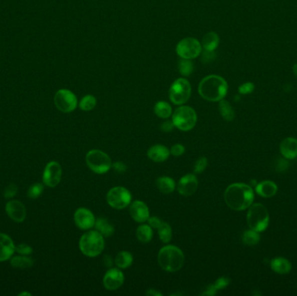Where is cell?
Instances as JSON below:
<instances>
[{
  "label": "cell",
  "mask_w": 297,
  "mask_h": 296,
  "mask_svg": "<svg viewBox=\"0 0 297 296\" xmlns=\"http://www.w3.org/2000/svg\"><path fill=\"white\" fill-rule=\"evenodd\" d=\"M224 200L229 208L242 211L251 205L254 201V192L251 187L245 183H233L226 189Z\"/></svg>",
  "instance_id": "6da1fadb"
},
{
  "label": "cell",
  "mask_w": 297,
  "mask_h": 296,
  "mask_svg": "<svg viewBox=\"0 0 297 296\" xmlns=\"http://www.w3.org/2000/svg\"><path fill=\"white\" fill-rule=\"evenodd\" d=\"M228 89V83L224 78L221 76L209 75L201 81L198 91L205 100L219 102L225 98Z\"/></svg>",
  "instance_id": "7a4b0ae2"
},
{
  "label": "cell",
  "mask_w": 297,
  "mask_h": 296,
  "mask_svg": "<svg viewBox=\"0 0 297 296\" xmlns=\"http://www.w3.org/2000/svg\"><path fill=\"white\" fill-rule=\"evenodd\" d=\"M157 260L163 270L172 273L180 270L183 267L184 254L179 247L174 245H168L159 251Z\"/></svg>",
  "instance_id": "3957f363"
},
{
  "label": "cell",
  "mask_w": 297,
  "mask_h": 296,
  "mask_svg": "<svg viewBox=\"0 0 297 296\" xmlns=\"http://www.w3.org/2000/svg\"><path fill=\"white\" fill-rule=\"evenodd\" d=\"M79 248L85 256L97 257L105 248L104 236L97 230L87 232L80 238Z\"/></svg>",
  "instance_id": "277c9868"
},
{
  "label": "cell",
  "mask_w": 297,
  "mask_h": 296,
  "mask_svg": "<svg viewBox=\"0 0 297 296\" xmlns=\"http://www.w3.org/2000/svg\"><path fill=\"white\" fill-rule=\"evenodd\" d=\"M248 227L255 231H264L268 226L269 215L268 209L261 203L251 204L247 214Z\"/></svg>",
  "instance_id": "5b68a950"
},
{
  "label": "cell",
  "mask_w": 297,
  "mask_h": 296,
  "mask_svg": "<svg viewBox=\"0 0 297 296\" xmlns=\"http://www.w3.org/2000/svg\"><path fill=\"white\" fill-rule=\"evenodd\" d=\"M175 127L182 131H189L196 126L197 115L194 109L189 106H180L172 115Z\"/></svg>",
  "instance_id": "8992f818"
},
{
  "label": "cell",
  "mask_w": 297,
  "mask_h": 296,
  "mask_svg": "<svg viewBox=\"0 0 297 296\" xmlns=\"http://www.w3.org/2000/svg\"><path fill=\"white\" fill-rule=\"evenodd\" d=\"M85 161L93 172L100 175L108 172L112 166L110 156L102 150H90L86 155Z\"/></svg>",
  "instance_id": "52a82bcc"
},
{
  "label": "cell",
  "mask_w": 297,
  "mask_h": 296,
  "mask_svg": "<svg viewBox=\"0 0 297 296\" xmlns=\"http://www.w3.org/2000/svg\"><path fill=\"white\" fill-rule=\"evenodd\" d=\"M191 96V85L185 78H178L171 85L169 91L170 101L176 105L188 102Z\"/></svg>",
  "instance_id": "ba28073f"
},
{
  "label": "cell",
  "mask_w": 297,
  "mask_h": 296,
  "mask_svg": "<svg viewBox=\"0 0 297 296\" xmlns=\"http://www.w3.org/2000/svg\"><path fill=\"white\" fill-rule=\"evenodd\" d=\"M202 45L197 39L186 38L176 46V52L181 59H194L202 53Z\"/></svg>",
  "instance_id": "9c48e42d"
},
{
  "label": "cell",
  "mask_w": 297,
  "mask_h": 296,
  "mask_svg": "<svg viewBox=\"0 0 297 296\" xmlns=\"http://www.w3.org/2000/svg\"><path fill=\"white\" fill-rule=\"evenodd\" d=\"M106 200L111 208L116 209H123L131 202V194L126 188L124 187H114L109 191Z\"/></svg>",
  "instance_id": "30bf717a"
},
{
  "label": "cell",
  "mask_w": 297,
  "mask_h": 296,
  "mask_svg": "<svg viewBox=\"0 0 297 296\" xmlns=\"http://www.w3.org/2000/svg\"><path fill=\"white\" fill-rule=\"evenodd\" d=\"M54 103L57 109L64 113H70L78 106V99L75 94L66 89L57 91L54 97Z\"/></svg>",
  "instance_id": "8fae6325"
},
{
  "label": "cell",
  "mask_w": 297,
  "mask_h": 296,
  "mask_svg": "<svg viewBox=\"0 0 297 296\" xmlns=\"http://www.w3.org/2000/svg\"><path fill=\"white\" fill-rule=\"evenodd\" d=\"M62 178V168L58 162L53 161L47 163L44 173L43 182L48 187L54 188L59 184Z\"/></svg>",
  "instance_id": "7c38bea8"
},
{
  "label": "cell",
  "mask_w": 297,
  "mask_h": 296,
  "mask_svg": "<svg viewBox=\"0 0 297 296\" xmlns=\"http://www.w3.org/2000/svg\"><path fill=\"white\" fill-rule=\"evenodd\" d=\"M74 221L78 228L83 230H88L94 227L96 219L91 210L85 208H80L76 210Z\"/></svg>",
  "instance_id": "4fadbf2b"
},
{
  "label": "cell",
  "mask_w": 297,
  "mask_h": 296,
  "mask_svg": "<svg viewBox=\"0 0 297 296\" xmlns=\"http://www.w3.org/2000/svg\"><path fill=\"white\" fill-rule=\"evenodd\" d=\"M124 273L118 268H111L105 273L104 277V286L110 291L117 290L124 284Z\"/></svg>",
  "instance_id": "5bb4252c"
},
{
  "label": "cell",
  "mask_w": 297,
  "mask_h": 296,
  "mask_svg": "<svg viewBox=\"0 0 297 296\" xmlns=\"http://www.w3.org/2000/svg\"><path fill=\"white\" fill-rule=\"evenodd\" d=\"M198 188V181L193 174L183 176L177 184V191L183 196H190L195 194Z\"/></svg>",
  "instance_id": "9a60e30c"
},
{
  "label": "cell",
  "mask_w": 297,
  "mask_h": 296,
  "mask_svg": "<svg viewBox=\"0 0 297 296\" xmlns=\"http://www.w3.org/2000/svg\"><path fill=\"white\" fill-rule=\"evenodd\" d=\"M6 211L9 217L16 222H22L27 217V208L22 202L17 200H12L7 202Z\"/></svg>",
  "instance_id": "2e32d148"
},
{
  "label": "cell",
  "mask_w": 297,
  "mask_h": 296,
  "mask_svg": "<svg viewBox=\"0 0 297 296\" xmlns=\"http://www.w3.org/2000/svg\"><path fill=\"white\" fill-rule=\"evenodd\" d=\"M130 214L134 221L144 222L150 217V210L148 206L142 201H135L130 207Z\"/></svg>",
  "instance_id": "e0dca14e"
},
{
  "label": "cell",
  "mask_w": 297,
  "mask_h": 296,
  "mask_svg": "<svg viewBox=\"0 0 297 296\" xmlns=\"http://www.w3.org/2000/svg\"><path fill=\"white\" fill-rule=\"evenodd\" d=\"M15 247L13 239L4 233H0V262L13 257Z\"/></svg>",
  "instance_id": "ac0fdd59"
},
{
  "label": "cell",
  "mask_w": 297,
  "mask_h": 296,
  "mask_svg": "<svg viewBox=\"0 0 297 296\" xmlns=\"http://www.w3.org/2000/svg\"><path fill=\"white\" fill-rule=\"evenodd\" d=\"M280 151L285 158H295L297 156V139L293 137L285 138L280 144Z\"/></svg>",
  "instance_id": "d6986e66"
},
{
  "label": "cell",
  "mask_w": 297,
  "mask_h": 296,
  "mask_svg": "<svg viewBox=\"0 0 297 296\" xmlns=\"http://www.w3.org/2000/svg\"><path fill=\"white\" fill-rule=\"evenodd\" d=\"M147 156L155 163H163L165 160L168 159V157L170 156V150L167 147L161 144H157L150 147L148 150Z\"/></svg>",
  "instance_id": "ffe728a7"
},
{
  "label": "cell",
  "mask_w": 297,
  "mask_h": 296,
  "mask_svg": "<svg viewBox=\"0 0 297 296\" xmlns=\"http://www.w3.org/2000/svg\"><path fill=\"white\" fill-rule=\"evenodd\" d=\"M277 186L274 182L271 181H264L261 182L256 186L255 191L258 195H261L265 198H269L274 196L277 192Z\"/></svg>",
  "instance_id": "44dd1931"
},
{
  "label": "cell",
  "mask_w": 297,
  "mask_h": 296,
  "mask_svg": "<svg viewBox=\"0 0 297 296\" xmlns=\"http://www.w3.org/2000/svg\"><path fill=\"white\" fill-rule=\"evenodd\" d=\"M270 267L272 270L279 274H285L289 273L291 270L290 262L283 257L274 258L271 260Z\"/></svg>",
  "instance_id": "7402d4cb"
},
{
  "label": "cell",
  "mask_w": 297,
  "mask_h": 296,
  "mask_svg": "<svg viewBox=\"0 0 297 296\" xmlns=\"http://www.w3.org/2000/svg\"><path fill=\"white\" fill-rule=\"evenodd\" d=\"M157 189L163 194H170L176 189V182L169 176H160L156 181Z\"/></svg>",
  "instance_id": "603a6c76"
},
{
  "label": "cell",
  "mask_w": 297,
  "mask_h": 296,
  "mask_svg": "<svg viewBox=\"0 0 297 296\" xmlns=\"http://www.w3.org/2000/svg\"><path fill=\"white\" fill-rule=\"evenodd\" d=\"M220 39L219 36L214 32L206 33L201 42L202 48L205 51H215L218 47Z\"/></svg>",
  "instance_id": "cb8c5ba5"
},
{
  "label": "cell",
  "mask_w": 297,
  "mask_h": 296,
  "mask_svg": "<svg viewBox=\"0 0 297 296\" xmlns=\"http://www.w3.org/2000/svg\"><path fill=\"white\" fill-rule=\"evenodd\" d=\"M95 228L104 237H110L115 231L113 225L111 224L107 219L105 218H98V220H96Z\"/></svg>",
  "instance_id": "d4e9b609"
},
{
  "label": "cell",
  "mask_w": 297,
  "mask_h": 296,
  "mask_svg": "<svg viewBox=\"0 0 297 296\" xmlns=\"http://www.w3.org/2000/svg\"><path fill=\"white\" fill-rule=\"evenodd\" d=\"M132 262H133V256L128 251L119 252L115 258V263L118 266V268L125 269L130 267Z\"/></svg>",
  "instance_id": "484cf974"
},
{
  "label": "cell",
  "mask_w": 297,
  "mask_h": 296,
  "mask_svg": "<svg viewBox=\"0 0 297 296\" xmlns=\"http://www.w3.org/2000/svg\"><path fill=\"white\" fill-rule=\"evenodd\" d=\"M219 102V112L222 118L228 122L233 120L235 117V111L229 102L223 99Z\"/></svg>",
  "instance_id": "4316f807"
},
{
  "label": "cell",
  "mask_w": 297,
  "mask_h": 296,
  "mask_svg": "<svg viewBox=\"0 0 297 296\" xmlns=\"http://www.w3.org/2000/svg\"><path fill=\"white\" fill-rule=\"evenodd\" d=\"M154 112L157 117L163 118V119H167L172 114V109L167 102H157L154 107Z\"/></svg>",
  "instance_id": "83f0119b"
},
{
  "label": "cell",
  "mask_w": 297,
  "mask_h": 296,
  "mask_svg": "<svg viewBox=\"0 0 297 296\" xmlns=\"http://www.w3.org/2000/svg\"><path fill=\"white\" fill-rule=\"evenodd\" d=\"M137 237L141 242L147 243L153 237V231L150 225H140L137 229Z\"/></svg>",
  "instance_id": "f1b7e54d"
},
{
  "label": "cell",
  "mask_w": 297,
  "mask_h": 296,
  "mask_svg": "<svg viewBox=\"0 0 297 296\" xmlns=\"http://www.w3.org/2000/svg\"><path fill=\"white\" fill-rule=\"evenodd\" d=\"M34 261L32 258L28 257L27 255L22 256H14L11 258V265L16 268H29L33 266Z\"/></svg>",
  "instance_id": "f546056e"
},
{
  "label": "cell",
  "mask_w": 297,
  "mask_h": 296,
  "mask_svg": "<svg viewBox=\"0 0 297 296\" xmlns=\"http://www.w3.org/2000/svg\"><path fill=\"white\" fill-rule=\"evenodd\" d=\"M157 229H158V235L161 241H163V243L170 242L172 237V229L170 225L163 221Z\"/></svg>",
  "instance_id": "4dcf8cb0"
},
{
  "label": "cell",
  "mask_w": 297,
  "mask_h": 296,
  "mask_svg": "<svg viewBox=\"0 0 297 296\" xmlns=\"http://www.w3.org/2000/svg\"><path fill=\"white\" fill-rule=\"evenodd\" d=\"M260 234L259 232L253 230V229H249L247 231L244 232V234L242 235V241L243 243L248 246H254V245L257 244L258 242L260 241Z\"/></svg>",
  "instance_id": "1f68e13d"
},
{
  "label": "cell",
  "mask_w": 297,
  "mask_h": 296,
  "mask_svg": "<svg viewBox=\"0 0 297 296\" xmlns=\"http://www.w3.org/2000/svg\"><path fill=\"white\" fill-rule=\"evenodd\" d=\"M178 70L180 74L183 77H189L194 72V65H193L191 59H182L178 64Z\"/></svg>",
  "instance_id": "d6a6232c"
},
{
  "label": "cell",
  "mask_w": 297,
  "mask_h": 296,
  "mask_svg": "<svg viewBox=\"0 0 297 296\" xmlns=\"http://www.w3.org/2000/svg\"><path fill=\"white\" fill-rule=\"evenodd\" d=\"M97 105V99L92 95H87L82 98L81 101L79 103V107L82 111H92Z\"/></svg>",
  "instance_id": "836d02e7"
},
{
  "label": "cell",
  "mask_w": 297,
  "mask_h": 296,
  "mask_svg": "<svg viewBox=\"0 0 297 296\" xmlns=\"http://www.w3.org/2000/svg\"><path fill=\"white\" fill-rule=\"evenodd\" d=\"M43 190H44V186L41 183L33 184L28 190V196L32 199L38 198L42 194Z\"/></svg>",
  "instance_id": "e575fe53"
},
{
  "label": "cell",
  "mask_w": 297,
  "mask_h": 296,
  "mask_svg": "<svg viewBox=\"0 0 297 296\" xmlns=\"http://www.w3.org/2000/svg\"><path fill=\"white\" fill-rule=\"evenodd\" d=\"M207 165H208V160L204 156H202L195 163L194 171H195V173H197V174H201L205 170Z\"/></svg>",
  "instance_id": "d590c367"
},
{
  "label": "cell",
  "mask_w": 297,
  "mask_h": 296,
  "mask_svg": "<svg viewBox=\"0 0 297 296\" xmlns=\"http://www.w3.org/2000/svg\"><path fill=\"white\" fill-rule=\"evenodd\" d=\"M255 85L251 83V82H247L242 85H240L238 87V91L240 94L248 95L252 93L254 90H255Z\"/></svg>",
  "instance_id": "8d00e7d4"
},
{
  "label": "cell",
  "mask_w": 297,
  "mask_h": 296,
  "mask_svg": "<svg viewBox=\"0 0 297 296\" xmlns=\"http://www.w3.org/2000/svg\"><path fill=\"white\" fill-rule=\"evenodd\" d=\"M216 54L215 51H205L204 50V52H203V54H202V58H201V60H202V62L204 63V64H209V63H212L215 59H216Z\"/></svg>",
  "instance_id": "74e56055"
},
{
  "label": "cell",
  "mask_w": 297,
  "mask_h": 296,
  "mask_svg": "<svg viewBox=\"0 0 297 296\" xmlns=\"http://www.w3.org/2000/svg\"><path fill=\"white\" fill-rule=\"evenodd\" d=\"M17 192H18V186L16 184L12 183L10 185L7 186L6 189H5L4 196H5V198L7 199L13 198L17 195Z\"/></svg>",
  "instance_id": "f35d334b"
},
{
  "label": "cell",
  "mask_w": 297,
  "mask_h": 296,
  "mask_svg": "<svg viewBox=\"0 0 297 296\" xmlns=\"http://www.w3.org/2000/svg\"><path fill=\"white\" fill-rule=\"evenodd\" d=\"M15 252L19 253V254H22V255H29L33 252V247L27 244L18 245L15 247Z\"/></svg>",
  "instance_id": "ab89813d"
},
{
  "label": "cell",
  "mask_w": 297,
  "mask_h": 296,
  "mask_svg": "<svg viewBox=\"0 0 297 296\" xmlns=\"http://www.w3.org/2000/svg\"><path fill=\"white\" fill-rule=\"evenodd\" d=\"M229 284V280L226 277H221L216 280V282L214 283V286L216 287L217 291L218 290H222L225 288L226 286Z\"/></svg>",
  "instance_id": "60d3db41"
},
{
  "label": "cell",
  "mask_w": 297,
  "mask_h": 296,
  "mask_svg": "<svg viewBox=\"0 0 297 296\" xmlns=\"http://www.w3.org/2000/svg\"><path fill=\"white\" fill-rule=\"evenodd\" d=\"M184 151H185V148H184L183 145L179 144V143L173 145V146L171 147V149L170 150V153L172 154L174 156H182L184 153Z\"/></svg>",
  "instance_id": "b9f144b4"
},
{
  "label": "cell",
  "mask_w": 297,
  "mask_h": 296,
  "mask_svg": "<svg viewBox=\"0 0 297 296\" xmlns=\"http://www.w3.org/2000/svg\"><path fill=\"white\" fill-rule=\"evenodd\" d=\"M148 222L151 228H158L159 226L162 224L163 221H161L160 218H158L157 216H152V217H149L148 219Z\"/></svg>",
  "instance_id": "7bdbcfd3"
},
{
  "label": "cell",
  "mask_w": 297,
  "mask_h": 296,
  "mask_svg": "<svg viewBox=\"0 0 297 296\" xmlns=\"http://www.w3.org/2000/svg\"><path fill=\"white\" fill-rule=\"evenodd\" d=\"M174 127H175V125H174L172 120L165 121V122H163V124H161V130L164 131V132L172 131Z\"/></svg>",
  "instance_id": "ee69618b"
},
{
  "label": "cell",
  "mask_w": 297,
  "mask_h": 296,
  "mask_svg": "<svg viewBox=\"0 0 297 296\" xmlns=\"http://www.w3.org/2000/svg\"><path fill=\"white\" fill-rule=\"evenodd\" d=\"M113 168H114L115 170L118 173H123L127 169V167L126 165L124 164V163H121V162H117V163H115L113 164Z\"/></svg>",
  "instance_id": "f6af8a7d"
},
{
  "label": "cell",
  "mask_w": 297,
  "mask_h": 296,
  "mask_svg": "<svg viewBox=\"0 0 297 296\" xmlns=\"http://www.w3.org/2000/svg\"><path fill=\"white\" fill-rule=\"evenodd\" d=\"M216 292H217V289L214 286V284H211V285L208 286V287L206 288L205 292H203L202 295H215Z\"/></svg>",
  "instance_id": "bcb514c9"
},
{
  "label": "cell",
  "mask_w": 297,
  "mask_h": 296,
  "mask_svg": "<svg viewBox=\"0 0 297 296\" xmlns=\"http://www.w3.org/2000/svg\"><path fill=\"white\" fill-rule=\"evenodd\" d=\"M146 294L147 295L150 296H161L162 295V293L160 292H157L155 289H150L148 290L147 292H146Z\"/></svg>",
  "instance_id": "7dc6e473"
},
{
  "label": "cell",
  "mask_w": 297,
  "mask_h": 296,
  "mask_svg": "<svg viewBox=\"0 0 297 296\" xmlns=\"http://www.w3.org/2000/svg\"><path fill=\"white\" fill-rule=\"evenodd\" d=\"M292 72H293V74H294V77L297 78V64H294L293 65V67H292Z\"/></svg>",
  "instance_id": "c3c4849f"
},
{
  "label": "cell",
  "mask_w": 297,
  "mask_h": 296,
  "mask_svg": "<svg viewBox=\"0 0 297 296\" xmlns=\"http://www.w3.org/2000/svg\"><path fill=\"white\" fill-rule=\"evenodd\" d=\"M19 295L20 296H22V295H32V294H31V293H27V292H24V293H20V294H19Z\"/></svg>",
  "instance_id": "681fc988"
}]
</instances>
